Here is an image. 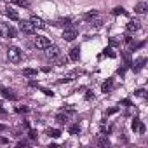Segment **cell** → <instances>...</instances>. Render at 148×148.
Listing matches in <instances>:
<instances>
[{"label":"cell","instance_id":"2e32d148","mask_svg":"<svg viewBox=\"0 0 148 148\" xmlns=\"http://www.w3.org/2000/svg\"><path fill=\"white\" fill-rule=\"evenodd\" d=\"M66 63H68V58H66V56H61V54H59V56L56 58V64H58V66H63V64H66Z\"/></svg>","mask_w":148,"mask_h":148},{"label":"cell","instance_id":"8fae6325","mask_svg":"<svg viewBox=\"0 0 148 148\" xmlns=\"http://www.w3.org/2000/svg\"><path fill=\"white\" fill-rule=\"evenodd\" d=\"M145 63H146V59H145V58H141V59H138V61H136V63L132 64V68H134V71H139V70H141V68L145 66Z\"/></svg>","mask_w":148,"mask_h":148},{"label":"cell","instance_id":"d6986e66","mask_svg":"<svg viewBox=\"0 0 148 148\" xmlns=\"http://www.w3.org/2000/svg\"><path fill=\"white\" fill-rule=\"evenodd\" d=\"M84 18H86L87 21H92L94 18H98V12H96V11H91V12H87V14H86Z\"/></svg>","mask_w":148,"mask_h":148},{"label":"cell","instance_id":"7c38bea8","mask_svg":"<svg viewBox=\"0 0 148 148\" xmlns=\"http://www.w3.org/2000/svg\"><path fill=\"white\" fill-rule=\"evenodd\" d=\"M2 96H4V98H7V99H16V94H14L11 89H5V87L2 89Z\"/></svg>","mask_w":148,"mask_h":148},{"label":"cell","instance_id":"ffe728a7","mask_svg":"<svg viewBox=\"0 0 148 148\" xmlns=\"http://www.w3.org/2000/svg\"><path fill=\"white\" fill-rule=\"evenodd\" d=\"M23 73L26 77H33V75H37V70H32V68H26V70H23Z\"/></svg>","mask_w":148,"mask_h":148},{"label":"cell","instance_id":"9c48e42d","mask_svg":"<svg viewBox=\"0 0 148 148\" xmlns=\"http://www.w3.org/2000/svg\"><path fill=\"white\" fill-rule=\"evenodd\" d=\"M139 28H141L139 21H131V23H127V32H138Z\"/></svg>","mask_w":148,"mask_h":148},{"label":"cell","instance_id":"277c9868","mask_svg":"<svg viewBox=\"0 0 148 148\" xmlns=\"http://www.w3.org/2000/svg\"><path fill=\"white\" fill-rule=\"evenodd\" d=\"M51 45V40L47 38V37H35V47L37 49H45V47H49Z\"/></svg>","mask_w":148,"mask_h":148},{"label":"cell","instance_id":"30bf717a","mask_svg":"<svg viewBox=\"0 0 148 148\" xmlns=\"http://www.w3.org/2000/svg\"><path fill=\"white\" fill-rule=\"evenodd\" d=\"M70 21H71L70 18H61V19H58V21H56L54 25H56V26H63V28H66L68 25H71Z\"/></svg>","mask_w":148,"mask_h":148},{"label":"cell","instance_id":"ba28073f","mask_svg":"<svg viewBox=\"0 0 148 148\" xmlns=\"http://www.w3.org/2000/svg\"><path fill=\"white\" fill-rule=\"evenodd\" d=\"M4 33H5V37H7V38H14V37L18 35L16 28H12V26H7V28H4Z\"/></svg>","mask_w":148,"mask_h":148},{"label":"cell","instance_id":"4fadbf2b","mask_svg":"<svg viewBox=\"0 0 148 148\" xmlns=\"http://www.w3.org/2000/svg\"><path fill=\"white\" fill-rule=\"evenodd\" d=\"M79 54H80L79 47H73V49H70V59H73V61H77V59H79Z\"/></svg>","mask_w":148,"mask_h":148},{"label":"cell","instance_id":"44dd1931","mask_svg":"<svg viewBox=\"0 0 148 148\" xmlns=\"http://www.w3.org/2000/svg\"><path fill=\"white\" fill-rule=\"evenodd\" d=\"M98 145H99V146H108V145H110V141H108L105 136H101V138L98 139Z\"/></svg>","mask_w":148,"mask_h":148},{"label":"cell","instance_id":"d4e9b609","mask_svg":"<svg viewBox=\"0 0 148 148\" xmlns=\"http://www.w3.org/2000/svg\"><path fill=\"white\" fill-rule=\"evenodd\" d=\"M92 25H94V26H98V28H99V26H101V25H103V21H101V19H99V18H94V19H92Z\"/></svg>","mask_w":148,"mask_h":148},{"label":"cell","instance_id":"7a4b0ae2","mask_svg":"<svg viewBox=\"0 0 148 148\" xmlns=\"http://www.w3.org/2000/svg\"><path fill=\"white\" fill-rule=\"evenodd\" d=\"M77 35H79L77 28H75V26H71V25H68V26L64 28V32H63V38H64L66 42L75 40V38H77Z\"/></svg>","mask_w":148,"mask_h":148},{"label":"cell","instance_id":"8992f818","mask_svg":"<svg viewBox=\"0 0 148 148\" xmlns=\"http://www.w3.org/2000/svg\"><path fill=\"white\" fill-rule=\"evenodd\" d=\"M30 21H32V25H33L35 28H45V26H47V25L44 23V19H40V18H37V16H33Z\"/></svg>","mask_w":148,"mask_h":148},{"label":"cell","instance_id":"5b68a950","mask_svg":"<svg viewBox=\"0 0 148 148\" xmlns=\"http://www.w3.org/2000/svg\"><path fill=\"white\" fill-rule=\"evenodd\" d=\"M44 51H45V56H47L49 59H56V58L59 56V47H58V45H49V47H45Z\"/></svg>","mask_w":148,"mask_h":148},{"label":"cell","instance_id":"484cf974","mask_svg":"<svg viewBox=\"0 0 148 148\" xmlns=\"http://www.w3.org/2000/svg\"><path fill=\"white\" fill-rule=\"evenodd\" d=\"M138 125H139V120H138V119H134V120H132V129L136 131V129H138Z\"/></svg>","mask_w":148,"mask_h":148},{"label":"cell","instance_id":"cb8c5ba5","mask_svg":"<svg viewBox=\"0 0 148 148\" xmlns=\"http://www.w3.org/2000/svg\"><path fill=\"white\" fill-rule=\"evenodd\" d=\"M113 14H115V16H119V14H127V12H125V9H124V7H115V9H113Z\"/></svg>","mask_w":148,"mask_h":148},{"label":"cell","instance_id":"7402d4cb","mask_svg":"<svg viewBox=\"0 0 148 148\" xmlns=\"http://www.w3.org/2000/svg\"><path fill=\"white\" fill-rule=\"evenodd\" d=\"M14 4H18V5H21V7H28L30 5V2L28 0H12Z\"/></svg>","mask_w":148,"mask_h":148},{"label":"cell","instance_id":"6da1fadb","mask_svg":"<svg viewBox=\"0 0 148 148\" xmlns=\"http://www.w3.org/2000/svg\"><path fill=\"white\" fill-rule=\"evenodd\" d=\"M7 59L11 61V63H14V64H18L19 61H21V51L18 49V47H9L7 49Z\"/></svg>","mask_w":148,"mask_h":148},{"label":"cell","instance_id":"f546056e","mask_svg":"<svg viewBox=\"0 0 148 148\" xmlns=\"http://www.w3.org/2000/svg\"><path fill=\"white\" fill-rule=\"evenodd\" d=\"M37 138V132L35 131H30V139H35Z\"/></svg>","mask_w":148,"mask_h":148},{"label":"cell","instance_id":"4dcf8cb0","mask_svg":"<svg viewBox=\"0 0 148 148\" xmlns=\"http://www.w3.org/2000/svg\"><path fill=\"white\" fill-rule=\"evenodd\" d=\"M5 129V125H0V131H4Z\"/></svg>","mask_w":148,"mask_h":148},{"label":"cell","instance_id":"83f0119b","mask_svg":"<svg viewBox=\"0 0 148 148\" xmlns=\"http://www.w3.org/2000/svg\"><path fill=\"white\" fill-rule=\"evenodd\" d=\"M18 112H19V113H25V112H28V108H26V106H23V108L19 106V108H18Z\"/></svg>","mask_w":148,"mask_h":148},{"label":"cell","instance_id":"52a82bcc","mask_svg":"<svg viewBox=\"0 0 148 148\" xmlns=\"http://www.w3.org/2000/svg\"><path fill=\"white\" fill-rule=\"evenodd\" d=\"M5 16H7L9 19H12V21H19V14H18L14 9H7V11H5Z\"/></svg>","mask_w":148,"mask_h":148},{"label":"cell","instance_id":"3957f363","mask_svg":"<svg viewBox=\"0 0 148 148\" xmlns=\"http://www.w3.org/2000/svg\"><path fill=\"white\" fill-rule=\"evenodd\" d=\"M19 30L23 32V33H28V35H32L33 32H35V26L32 25V21H19Z\"/></svg>","mask_w":148,"mask_h":148},{"label":"cell","instance_id":"603a6c76","mask_svg":"<svg viewBox=\"0 0 148 148\" xmlns=\"http://www.w3.org/2000/svg\"><path fill=\"white\" fill-rule=\"evenodd\" d=\"M56 120H58L59 124H66V120H68V117H66V115H63V113H59V115L56 117Z\"/></svg>","mask_w":148,"mask_h":148},{"label":"cell","instance_id":"5bb4252c","mask_svg":"<svg viewBox=\"0 0 148 148\" xmlns=\"http://www.w3.org/2000/svg\"><path fill=\"white\" fill-rule=\"evenodd\" d=\"M134 11H136L138 14H145V12H146V4H145V2H139V4L134 7Z\"/></svg>","mask_w":148,"mask_h":148},{"label":"cell","instance_id":"e0dca14e","mask_svg":"<svg viewBox=\"0 0 148 148\" xmlns=\"http://www.w3.org/2000/svg\"><path fill=\"white\" fill-rule=\"evenodd\" d=\"M45 134H47V136H51V138H59V136H61V132H59L58 129H47V131H45Z\"/></svg>","mask_w":148,"mask_h":148},{"label":"cell","instance_id":"4316f807","mask_svg":"<svg viewBox=\"0 0 148 148\" xmlns=\"http://www.w3.org/2000/svg\"><path fill=\"white\" fill-rule=\"evenodd\" d=\"M7 143H9L7 138H2V136H0V145H7Z\"/></svg>","mask_w":148,"mask_h":148},{"label":"cell","instance_id":"ac0fdd59","mask_svg":"<svg viewBox=\"0 0 148 148\" xmlns=\"http://www.w3.org/2000/svg\"><path fill=\"white\" fill-rule=\"evenodd\" d=\"M68 132H70V134H79V132H80V125H79V124L71 125V127L68 129Z\"/></svg>","mask_w":148,"mask_h":148},{"label":"cell","instance_id":"f1b7e54d","mask_svg":"<svg viewBox=\"0 0 148 148\" xmlns=\"http://www.w3.org/2000/svg\"><path fill=\"white\" fill-rule=\"evenodd\" d=\"M117 110H119V108H110V110H108V112H106V115H112V113H115V112H117Z\"/></svg>","mask_w":148,"mask_h":148},{"label":"cell","instance_id":"9a60e30c","mask_svg":"<svg viewBox=\"0 0 148 148\" xmlns=\"http://www.w3.org/2000/svg\"><path fill=\"white\" fill-rule=\"evenodd\" d=\"M112 87H113V80H112V79H108V80L103 84V87H101V89H103V92H110V91H112Z\"/></svg>","mask_w":148,"mask_h":148}]
</instances>
